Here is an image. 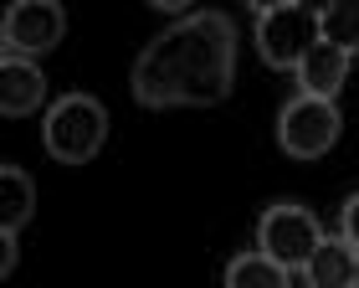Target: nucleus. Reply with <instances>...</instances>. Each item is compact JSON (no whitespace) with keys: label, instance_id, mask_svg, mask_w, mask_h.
Listing matches in <instances>:
<instances>
[{"label":"nucleus","instance_id":"obj_1","mask_svg":"<svg viewBox=\"0 0 359 288\" xmlns=\"http://www.w3.org/2000/svg\"><path fill=\"white\" fill-rule=\"evenodd\" d=\"M236 77V26L221 11H195L185 21H175L170 31L139 52L134 62V98L144 108H210L231 93Z\"/></svg>","mask_w":359,"mask_h":288},{"label":"nucleus","instance_id":"obj_2","mask_svg":"<svg viewBox=\"0 0 359 288\" xmlns=\"http://www.w3.org/2000/svg\"><path fill=\"white\" fill-rule=\"evenodd\" d=\"M108 139V108L88 93H67L46 108L41 119V144L57 165H88Z\"/></svg>","mask_w":359,"mask_h":288},{"label":"nucleus","instance_id":"obj_3","mask_svg":"<svg viewBox=\"0 0 359 288\" xmlns=\"http://www.w3.org/2000/svg\"><path fill=\"white\" fill-rule=\"evenodd\" d=\"M323 41V26H318V11L308 6H277L267 15H257V52H262L267 67L277 72H298L303 57L313 52V46Z\"/></svg>","mask_w":359,"mask_h":288},{"label":"nucleus","instance_id":"obj_4","mask_svg":"<svg viewBox=\"0 0 359 288\" xmlns=\"http://www.w3.org/2000/svg\"><path fill=\"white\" fill-rule=\"evenodd\" d=\"M67 37V11L62 0H11L6 15H0V46L6 57H31L36 62L41 52L62 46Z\"/></svg>","mask_w":359,"mask_h":288},{"label":"nucleus","instance_id":"obj_5","mask_svg":"<svg viewBox=\"0 0 359 288\" xmlns=\"http://www.w3.org/2000/svg\"><path fill=\"white\" fill-rule=\"evenodd\" d=\"M323 227L308 206H267L262 221H257V252H267L272 263H283L287 273L292 268H308V258L318 252Z\"/></svg>","mask_w":359,"mask_h":288},{"label":"nucleus","instance_id":"obj_6","mask_svg":"<svg viewBox=\"0 0 359 288\" xmlns=\"http://www.w3.org/2000/svg\"><path fill=\"white\" fill-rule=\"evenodd\" d=\"M334 139H339V108H334V98H308V93H298V98L277 114V144H283L292 159L329 155Z\"/></svg>","mask_w":359,"mask_h":288},{"label":"nucleus","instance_id":"obj_7","mask_svg":"<svg viewBox=\"0 0 359 288\" xmlns=\"http://www.w3.org/2000/svg\"><path fill=\"white\" fill-rule=\"evenodd\" d=\"M46 98V77L31 57H0V114L21 119L31 108H41Z\"/></svg>","mask_w":359,"mask_h":288},{"label":"nucleus","instance_id":"obj_8","mask_svg":"<svg viewBox=\"0 0 359 288\" xmlns=\"http://www.w3.org/2000/svg\"><path fill=\"white\" fill-rule=\"evenodd\" d=\"M303 273H308V288H354V278H359V247L349 242V237H323Z\"/></svg>","mask_w":359,"mask_h":288},{"label":"nucleus","instance_id":"obj_9","mask_svg":"<svg viewBox=\"0 0 359 288\" xmlns=\"http://www.w3.org/2000/svg\"><path fill=\"white\" fill-rule=\"evenodd\" d=\"M298 83H303L308 98H339V88L349 83V52H339L334 41H318L313 52L303 57Z\"/></svg>","mask_w":359,"mask_h":288},{"label":"nucleus","instance_id":"obj_10","mask_svg":"<svg viewBox=\"0 0 359 288\" xmlns=\"http://www.w3.org/2000/svg\"><path fill=\"white\" fill-rule=\"evenodd\" d=\"M31 211H36V185H31V175L21 165H6L0 170V232L15 237L31 221Z\"/></svg>","mask_w":359,"mask_h":288},{"label":"nucleus","instance_id":"obj_11","mask_svg":"<svg viewBox=\"0 0 359 288\" xmlns=\"http://www.w3.org/2000/svg\"><path fill=\"white\" fill-rule=\"evenodd\" d=\"M226 288H292V283H287V268L272 263L267 252H241L226 263Z\"/></svg>","mask_w":359,"mask_h":288},{"label":"nucleus","instance_id":"obj_12","mask_svg":"<svg viewBox=\"0 0 359 288\" xmlns=\"http://www.w3.org/2000/svg\"><path fill=\"white\" fill-rule=\"evenodd\" d=\"M318 26H323V41H334L339 52H359V0H329L318 11Z\"/></svg>","mask_w":359,"mask_h":288},{"label":"nucleus","instance_id":"obj_13","mask_svg":"<svg viewBox=\"0 0 359 288\" xmlns=\"http://www.w3.org/2000/svg\"><path fill=\"white\" fill-rule=\"evenodd\" d=\"M344 237L359 247V196H349V201H344Z\"/></svg>","mask_w":359,"mask_h":288},{"label":"nucleus","instance_id":"obj_14","mask_svg":"<svg viewBox=\"0 0 359 288\" xmlns=\"http://www.w3.org/2000/svg\"><path fill=\"white\" fill-rule=\"evenodd\" d=\"M247 6H252L257 15H267V11H277V6H292V0H247Z\"/></svg>","mask_w":359,"mask_h":288},{"label":"nucleus","instance_id":"obj_15","mask_svg":"<svg viewBox=\"0 0 359 288\" xmlns=\"http://www.w3.org/2000/svg\"><path fill=\"white\" fill-rule=\"evenodd\" d=\"M149 6H159V11H185L190 0H149Z\"/></svg>","mask_w":359,"mask_h":288},{"label":"nucleus","instance_id":"obj_16","mask_svg":"<svg viewBox=\"0 0 359 288\" xmlns=\"http://www.w3.org/2000/svg\"><path fill=\"white\" fill-rule=\"evenodd\" d=\"M354 288H359V278H354Z\"/></svg>","mask_w":359,"mask_h":288}]
</instances>
